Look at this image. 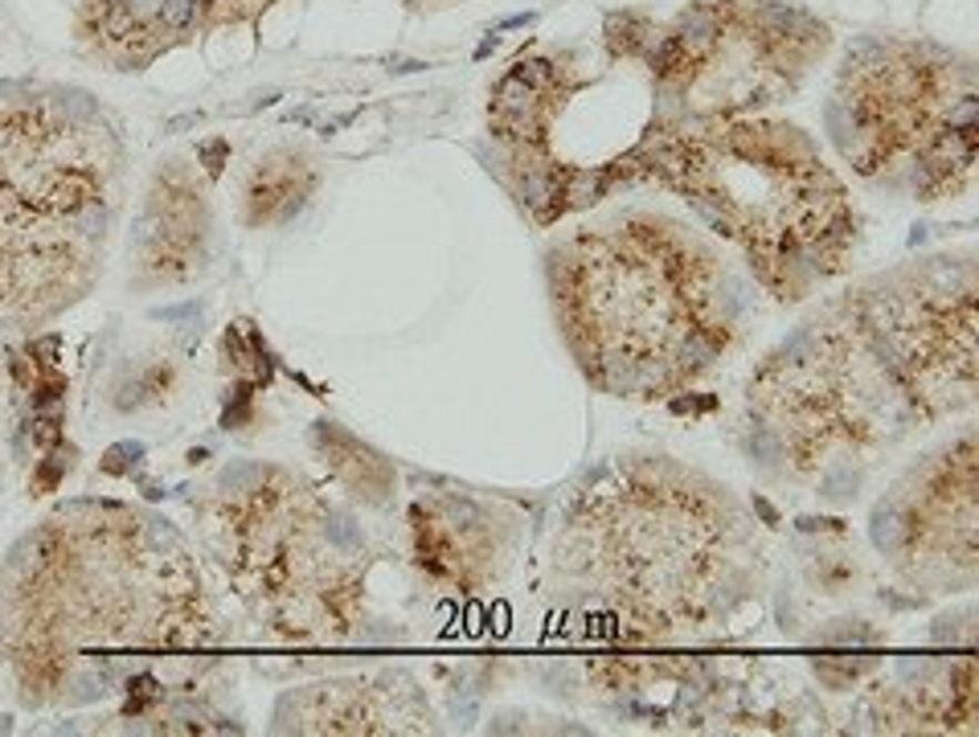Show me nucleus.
<instances>
[{"label": "nucleus", "mask_w": 979, "mask_h": 737, "mask_svg": "<svg viewBox=\"0 0 979 737\" xmlns=\"http://www.w3.org/2000/svg\"><path fill=\"white\" fill-rule=\"evenodd\" d=\"M672 38H676V45L684 50V58L689 62H701V58H710L713 50H717V41H722V13L717 9H689V13L676 21V29H672Z\"/></svg>", "instance_id": "obj_1"}, {"label": "nucleus", "mask_w": 979, "mask_h": 737, "mask_svg": "<svg viewBox=\"0 0 979 737\" xmlns=\"http://www.w3.org/2000/svg\"><path fill=\"white\" fill-rule=\"evenodd\" d=\"M910 536H914L910 516H898V509H877V516H873V541H877V550L898 553Z\"/></svg>", "instance_id": "obj_2"}, {"label": "nucleus", "mask_w": 979, "mask_h": 737, "mask_svg": "<svg viewBox=\"0 0 979 737\" xmlns=\"http://www.w3.org/2000/svg\"><path fill=\"white\" fill-rule=\"evenodd\" d=\"M492 108H497V115H533V111H537V91H533V86H524L517 74H509V79H500Z\"/></svg>", "instance_id": "obj_3"}, {"label": "nucleus", "mask_w": 979, "mask_h": 737, "mask_svg": "<svg viewBox=\"0 0 979 737\" xmlns=\"http://www.w3.org/2000/svg\"><path fill=\"white\" fill-rule=\"evenodd\" d=\"M606 29H611V45H615V50H623V54H640V50H647V45L656 41L652 25L635 21V17H611V21H606Z\"/></svg>", "instance_id": "obj_4"}, {"label": "nucleus", "mask_w": 979, "mask_h": 737, "mask_svg": "<svg viewBox=\"0 0 979 737\" xmlns=\"http://www.w3.org/2000/svg\"><path fill=\"white\" fill-rule=\"evenodd\" d=\"M606 188V173H570V185H565V197L574 205L599 202Z\"/></svg>", "instance_id": "obj_5"}, {"label": "nucleus", "mask_w": 979, "mask_h": 737, "mask_svg": "<svg viewBox=\"0 0 979 737\" xmlns=\"http://www.w3.org/2000/svg\"><path fill=\"white\" fill-rule=\"evenodd\" d=\"M521 193H524V202L533 205V209H545V202H550V197H558V181H553L550 173H524Z\"/></svg>", "instance_id": "obj_6"}, {"label": "nucleus", "mask_w": 979, "mask_h": 737, "mask_svg": "<svg viewBox=\"0 0 979 737\" xmlns=\"http://www.w3.org/2000/svg\"><path fill=\"white\" fill-rule=\"evenodd\" d=\"M512 74H517L524 86H533L537 94H541L553 82V66L545 62V58H529V62H517V70H512Z\"/></svg>", "instance_id": "obj_7"}, {"label": "nucleus", "mask_w": 979, "mask_h": 737, "mask_svg": "<svg viewBox=\"0 0 979 737\" xmlns=\"http://www.w3.org/2000/svg\"><path fill=\"white\" fill-rule=\"evenodd\" d=\"M164 29H188L197 21V0H164L161 4Z\"/></svg>", "instance_id": "obj_8"}, {"label": "nucleus", "mask_w": 979, "mask_h": 737, "mask_svg": "<svg viewBox=\"0 0 979 737\" xmlns=\"http://www.w3.org/2000/svg\"><path fill=\"white\" fill-rule=\"evenodd\" d=\"M976 94L967 91L963 99H959V108H951V115H947V127L951 132H976Z\"/></svg>", "instance_id": "obj_9"}, {"label": "nucleus", "mask_w": 979, "mask_h": 737, "mask_svg": "<svg viewBox=\"0 0 979 737\" xmlns=\"http://www.w3.org/2000/svg\"><path fill=\"white\" fill-rule=\"evenodd\" d=\"M164 0H123V9L132 13V21H149V17H161Z\"/></svg>", "instance_id": "obj_10"}, {"label": "nucleus", "mask_w": 979, "mask_h": 737, "mask_svg": "<svg viewBox=\"0 0 979 737\" xmlns=\"http://www.w3.org/2000/svg\"><path fill=\"white\" fill-rule=\"evenodd\" d=\"M193 123H202V115H181V120H169L164 127H169V132H181V127H193Z\"/></svg>", "instance_id": "obj_11"}, {"label": "nucleus", "mask_w": 979, "mask_h": 737, "mask_svg": "<svg viewBox=\"0 0 979 737\" xmlns=\"http://www.w3.org/2000/svg\"><path fill=\"white\" fill-rule=\"evenodd\" d=\"M389 70H398V74H410V70H422V62H410V58H406V62H398V66H389Z\"/></svg>", "instance_id": "obj_12"}, {"label": "nucleus", "mask_w": 979, "mask_h": 737, "mask_svg": "<svg viewBox=\"0 0 979 737\" xmlns=\"http://www.w3.org/2000/svg\"><path fill=\"white\" fill-rule=\"evenodd\" d=\"M754 509H758V512H763V516H766V521L775 524V509H771V504H766V500H754Z\"/></svg>", "instance_id": "obj_13"}, {"label": "nucleus", "mask_w": 979, "mask_h": 737, "mask_svg": "<svg viewBox=\"0 0 979 737\" xmlns=\"http://www.w3.org/2000/svg\"><path fill=\"white\" fill-rule=\"evenodd\" d=\"M123 0H103V9H120Z\"/></svg>", "instance_id": "obj_14"}]
</instances>
